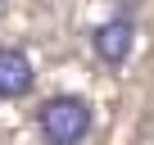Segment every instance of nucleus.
<instances>
[{
  "label": "nucleus",
  "mask_w": 154,
  "mask_h": 145,
  "mask_svg": "<svg viewBox=\"0 0 154 145\" xmlns=\"http://www.w3.org/2000/svg\"><path fill=\"white\" fill-rule=\"evenodd\" d=\"M91 122L95 113L82 95H50L36 109V131L45 145H82L91 136Z\"/></svg>",
  "instance_id": "obj_1"
},
{
  "label": "nucleus",
  "mask_w": 154,
  "mask_h": 145,
  "mask_svg": "<svg viewBox=\"0 0 154 145\" xmlns=\"http://www.w3.org/2000/svg\"><path fill=\"white\" fill-rule=\"evenodd\" d=\"M131 45H136V27H131V18H104L95 32H91V50L109 63V68H118V63H127V54H131Z\"/></svg>",
  "instance_id": "obj_2"
},
{
  "label": "nucleus",
  "mask_w": 154,
  "mask_h": 145,
  "mask_svg": "<svg viewBox=\"0 0 154 145\" xmlns=\"http://www.w3.org/2000/svg\"><path fill=\"white\" fill-rule=\"evenodd\" d=\"M36 86V68L27 59V50L18 45H0V100H23Z\"/></svg>",
  "instance_id": "obj_3"
}]
</instances>
